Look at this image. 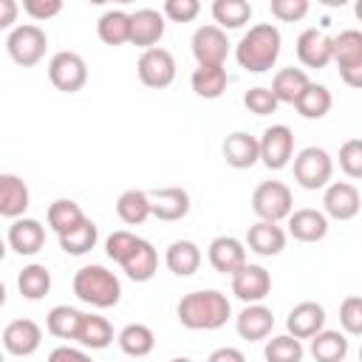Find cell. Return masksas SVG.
<instances>
[{"label": "cell", "instance_id": "1", "mask_svg": "<svg viewBox=\"0 0 362 362\" xmlns=\"http://www.w3.org/2000/svg\"><path fill=\"white\" fill-rule=\"evenodd\" d=\"M175 314H178V322L189 331H215V328L226 325V320L232 317V305L223 291L201 288V291L184 294L178 300Z\"/></svg>", "mask_w": 362, "mask_h": 362}, {"label": "cell", "instance_id": "2", "mask_svg": "<svg viewBox=\"0 0 362 362\" xmlns=\"http://www.w3.org/2000/svg\"><path fill=\"white\" fill-rule=\"evenodd\" d=\"M280 45H283L280 28L274 23H257L238 40L235 59L249 74H266L269 68H274L280 57Z\"/></svg>", "mask_w": 362, "mask_h": 362}, {"label": "cell", "instance_id": "3", "mask_svg": "<svg viewBox=\"0 0 362 362\" xmlns=\"http://www.w3.org/2000/svg\"><path fill=\"white\" fill-rule=\"evenodd\" d=\"M74 294L93 308H113L122 300V283L110 269L90 263L74 274Z\"/></svg>", "mask_w": 362, "mask_h": 362}, {"label": "cell", "instance_id": "4", "mask_svg": "<svg viewBox=\"0 0 362 362\" xmlns=\"http://www.w3.org/2000/svg\"><path fill=\"white\" fill-rule=\"evenodd\" d=\"M252 209L260 221H269V223L288 221V215L294 212L291 189L283 181H263L252 192Z\"/></svg>", "mask_w": 362, "mask_h": 362}, {"label": "cell", "instance_id": "5", "mask_svg": "<svg viewBox=\"0 0 362 362\" xmlns=\"http://www.w3.org/2000/svg\"><path fill=\"white\" fill-rule=\"evenodd\" d=\"M334 62L348 88L362 90V31L345 28L334 37Z\"/></svg>", "mask_w": 362, "mask_h": 362}, {"label": "cell", "instance_id": "6", "mask_svg": "<svg viewBox=\"0 0 362 362\" xmlns=\"http://www.w3.org/2000/svg\"><path fill=\"white\" fill-rule=\"evenodd\" d=\"M45 48H48V37L45 31L37 25V23H25V25H17L8 31L6 37V51L8 57L23 65V68H31L37 65L42 57H45Z\"/></svg>", "mask_w": 362, "mask_h": 362}, {"label": "cell", "instance_id": "7", "mask_svg": "<svg viewBox=\"0 0 362 362\" xmlns=\"http://www.w3.org/2000/svg\"><path fill=\"white\" fill-rule=\"evenodd\" d=\"M334 161L322 147H305L294 156V181L303 189H322L331 184Z\"/></svg>", "mask_w": 362, "mask_h": 362}, {"label": "cell", "instance_id": "8", "mask_svg": "<svg viewBox=\"0 0 362 362\" xmlns=\"http://www.w3.org/2000/svg\"><path fill=\"white\" fill-rule=\"evenodd\" d=\"M48 79L62 93H76L88 82V65L76 51H57L48 62Z\"/></svg>", "mask_w": 362, "mask_h": 362}, {"label": "cell", "instance_id": "9", "mask_svg": "<svg viewBox=\"0 0 362 362\" xmlns=\"http://www.w3.org/2000/svg\"><path fill=\"white\" fill-rule=\"evenodd\" d=\"M139 79L141 85L153 88V90H161V88H170L173 79H175V57L167 51V48H150L139 57Z\"/></svg>", "mask_w": 362, "mask_h": 362}, {"label": "cell", "instance_id": "10", "mask_svg": "<svg viewBox=\"0 0 362 362\" xmlns=\"http://www.w3.org/2000/svg\"><path fill=\"white\" fill-rule=\"evenodd\" d=\"M192 57L198 59V65H223L229 57L232 42L226 40V31L218 25H201L192 34Z\"/></svg>", "mask_w": 362, "mask_h": 362}, {"label": "cell", "instance_id": "11", "mask_svg": "<svg viewBox=\"0 0 362 362\" xmlns=\"http://www.w3.org/2000/svg\"><path fill=\"white\" fill-rule=\"evenodd\" d=\"M294 156V133L286 124H272L260 136V161L269 170H283Z\"/></svg>", "mask_w": 362, "mask_h": 362}, {"label": "cell", "instance_id": "12", "mask_svg": "<svg viewBox=\"0 0 362 362\" xmlns=\"http://www.w3.org/2000/svg\"><path fill=\"white\" fill-rule=\"evenodd\" d=\"M272 291V274L260 266V263H246L243 269H238L232 274V294L238 300H243L246 305L252 303H263Z\"/></svg>", "mask_w": 362, "mask_h": 362}, {"label": "cell", "instance_id": "13", "mask_svg": "<svg viewBox=\"0 0 362 362\" xmlns=\"http://www.w3.org/2000/svg\"><path fill=\"white\" fill-rule=\"evenodd\" d=\"M322 209L328 218L334 221H351L359 215L362 209V198H359V189L348 181H331L322 192Z\"/></svg>", "mask_w": 362, "mask_h": 362}, {"label": "cell", "instance_id": "14", "mask_svg": "<svg viewBox=\"0 0 362 362\" xmlns=\"http://www.w3.org/2000/svg\"><path fill=\"white\" fill-rule=\"evenodd\" d=\"M40 342H42V328L28 317L11 320L3 328V348L11 356H31L40 348Z\"/></svg>", "mask_w": 362, "mask_h": 362}, {"label": "cell", "instance_id": "15", "mask_svg": "<svg viewBox=\"0 0 362 362\" xmlns=\"http://www.w3.org/2000/svg\"><path fill=\"white\" fill-rule=\"evenodd\" d=\"M297 59L305 68H325L328 62H334V37L317 28H305L297 37Z\"/></svg>", "mask_w": 362, "mask_h": 362}, {"label": "cell", "instance_id": "16", "mask_svg": "<svg viewBox=\"0 0 362 362\" xmlns=\"http://www.w3.org/2000/svg\"><path fill=\"white\" fill-rule=\"evenodd\" d=\"M209 263L215 272L221 274H235L238 269L246 266V246L243 240H238L235 235H218L212 243H209Z\"/></svg>", "mask_w": 362, "mask_h": 362}, {"label": "cell", "instance_id": "17", "mask_svg": "<svg viewBox=\"0 0 362 362\" xmlns=\"http://www.w3.org/2000/svg\"><path fill=\"white\" fill-rule=\"evenodd\" d=\"M286 328L297 339H311L325 328V308L320 303H314V300H303L288 311Z\"/></svg>", "mask_w": 362, "mask_h": 362}, {"label": "cell", "instance_id": "18", "mask_svg": "<svg viewBox=\"0 0 362 362\" xmlns=\"http://www.w3.org/2000/svg\"><path fill=\"white\" fill-rule=\"evenodd\" d=\"M28 206H31V192L25 181L14 173H3L0 175V215L8 221H17L25 215Z\"/></svg>", "mask_w": 362, "mask_h": 362}, {"label": "cell", "instance_id": "19", "mask_svg": "<svg viewBox=\"0 0 362 362\" xmlns=\"http://www.w3.org/2000/svg\"><path fill=\"white\" fill-rule=\"evenodd\" d=\"M223 158L229 167L235 170H249L260 161V139L243 133V130H235L223 139Z\"/></svg>", "mask_w": 362, "mask_h": 362}, {"label": "cell", "instance_id": "20", "mask_svg": "<svg viewBox=\"0 0 362 362\" xmlns=\"http://www.w3.org/2000/svg\"><path fill=\"white\" fill-rule=\"evenodd\" d=\"M288 235L303 243H317L328 235V215L320 209H311V206L294 209L288 215Z\"/></svg>", "mask_w": 362, "mask_h": 362}, {"label": "cell", "instance_id": "21", "mask_svg": "<svg viewBox=\"0 0 362 362\" xmlns=\"http://www.w3.org/2000/svg\"><path fill=\"white\" fill-rule=\"evenodd\" d=\"M8 246L17 255H25V257L37 255L45 246V226L37 218H17V221H11V226H8Z\"/></svg>", "mask_w": 362, "mask_h": 362}, {"label": "cell", "instance_id": "22", "mask_svg": "<svg viewBox=\"0 0 362 362\" xmlns=\"http://www.w3.org/2000/svg\"><path fill=\"white\" fill-rule=\"evenodd\" d=\"M133 20V28H130V42L150 51L156 48V42L164 37V11H156V8H139L130 14Z\"/></svg>", "mask_w": 362, "mask_h": 362}, {"label": "cell", "instance_id": "23", "mask_svg": "<svg viewBox=\"0 0 362 362\" xmlns=\"http://www.w3.org/2000/svg\"><path fill=\"white\" fill-rule=\"evenodd\" d=\"M235 328H238V334H240L243 339L260 342V339H266V337L272 334V328H274V314H272V308H266L263 303H252V305H246V308L235 317Z\"/></svg>", "mask_w": 362, "mask_h": 362}, {"label": "cell", "instance_id": "24", "mask_svg": "<svg viewBox=\"0 0 362 362\" xmlns=\"http://www.w3.org/2000/svg\"><path fill=\"white\" fill-rule=\"evenodd\" d=\"M153 218L158 221H181L189 212V192L184 187H164L150 192Z\"/></svg>", "mask_w": 362, "mask_h": 362}, {"label": "cell", "instance_id": "25", "mask_svg": "<svg viewBox=\"0 0 362 362\" xmlns=\"http://www.w3.org/2000/svg\"><path fill=\"white\" fill-rule=\"evenodd\" d=\"M246 246L260 255V257H274L286 249V232L277 226V223H269V221H257L249 226L246 232Z\"/></svg>", "mask_w": 362, "mask_h": 362}, {"label": "cell", "instance_id": "26", "mask_svg": "<svg viewBox=\"0 0 362 362\" xmlns=\"http://www.w3.org/2000/svg\"><path fill=\"white\" fill-rule=\"evenodd\" d=\"M122 269H124V274H127L133 283H147V280H153V274H156V269H158V252L153 249L150 240L139 238V243L133 246V252L124 257Z\"/></svg>", "mask_w": 362, "mask_h": 362}, {"label": "cell", "instance_id": "27", "mask_svg": "<svg viewBox=\"0 0 362 362\" xmlns=\"http://www.w3.org/2000/svg\"><path fill=\"white\" fill-rule=\"evenodd\" d=\"M311 79L303 68H280L272 79V93L277 96V102H286V105H297L300 96L308 90Z\"/></svg>", "mask_w": 362, "mask_h": 362}, {"label": "cell", "instance_id": "28", "mask_svg": "<svg viewBox=\"0 0 362 362\" xmlns=\"http://www.w3.org/2000/svg\"><path fill=\"white\" fill-rule=\"evenodd\" d=\"M164 263H167V269H170L175 277H189V274H195L198 266H201V249H198V243H192V240H173V243L167 246Z\"/></svg>", "mask_w": 362, "mask_h": 362}, {"label": "cell", "instance_id": "29", "mask_svg": "<svg viewBox=\"0 0 362 362\" xmlns=\"http://www.w3.org/2000/svg\"><path fill=\"white\" fill-rule=\"evenodd\" d=\"M116 215L127 223V226H141L150 215H153V206H150V192L147 189H124L116 201Z\"/></svg>", "mask_w": 362, "mask_h": 362}, {"label": "cell", "instance_id": "30", "mask_svg": "<svg viewBox=\"0 0 362 362\" xmlns=\"http://www.w3.org/2000/svg\"><path fill=\"white\" fill-rule=\"evenodd\" d=\"M130 28H133V20L122 8L105 11L99 17V23H96V34H99V40L105 45H124V42H130Z\"/></svg>", "mask_w": 362, "mask_h": 362}, {"label": "cell", "instance_id": "31", "mask_svg": "<svg viewBox=\"0 0 362 362\" xmlns=\"http://www.w3.org/2000/svg\"><path fill=\"white\" fill-rule=\"evenodd\" d=\"M116 339H119L122 354H127V356H133V359H144V356L156 348V334H153L144 322H130V325H124Z\"/></svg>", "mask_w": 362, "mask_h": 362}, {"label": "cell", "instance_id": "32", "mask_svg": "<svg viewBox=\"0 0 362 362\" xmlns=\"http://www.w3.org/2000/svg\"><path fill=\"white\" fill-rule=\"evenodd\" d=\"M311 356H314V362H345V356H348L345 334L322 328L317 337H311Z\"/></svg>", "mask_w": 362, "mask_h": 362}, {"label": "cell", "instance_id": "33", "mask_svg": "<svg viewBox=\"0 0 362 362\" xmlns=\"http://www.w3.org/2000/svg\"><path fill=\"white\" fill-rule=\"evenodd\" d=\"M192 82V90L201 96V99H218L223 90H226V68L223 65H198L189 76Z\"/></svg>", "mask_w": 362, "mask_h": 362}, {"label": "cell", "instance_id": "34", "mask_svg": "<svg viewBox=\"0 0 362 362\" xmlns=\"http://www.w3.org/2000/svg\"><path fill=\"white\" fill-rule=\"evenodd\" d=\"M82 317H85V311H79L74 305H54L45 317V328L57 339H76Z\"/></svg>", "mask_w": 362, "mask_h": 362}, {"label": "cell", "instance_id": "35", "mask_svg": "<svg viewBox=\"0 0 362 362\" xmlns=\"http://www.w3.org/2000/svg\"><path fill=\"white\" fill-rule=\"evenodd\" d=\"M76 342L82 348L102 351V348H107L113 342V325L99 314H85L82 325H79V334H76Z\"/></svg>", "mask_w": 362, "mask_h": 362}, {"label": "cell", "instance_id": "36", "mask_svg": "<svg viewBox=\"0 0 362 362\" xmlns=\"http://www.w3.org/2000/svg\"><path fill=\"white\" fill-rule=\"evenodd\" d=\"M45 218H48V226H51V229L57 232V238H59V235L76 229V226L85 221V212L79 209L76 201H71V198H57V201L48 206Z\"/></svg>", "mask_w": 362, "mask_h": 362}, {"label": "cell", "instance_id": "37", "mask_svg": "<svg viewBox=\"0 0 362 362\" xmlns=\"http://www.w3.org/2000/svg\"><path fill=\"white\" fill-rule=\"evenodd\" d=\"M17 288L25 300H42L51 291V272L42 263H28L17 274Z\"/></svg>", "mask_w": 362, "mask_h": 362}, {"label": "cell", "instance_id": "38", "mask_svg": "<svg viewBox=\"0 0 362 362\" xmlns=\"http://www.w3.org/2000/svg\"><path fill=\"white\" fill-rule=\"evenodd\" d=\"M96 240H99V229H96V223L90 218H85L76 229L59 235V249L65 255H88L96 246Z\"/></svg>", "mask_w": 362, "mask_h": 362}, {"label": "cell", "instance_id": "39", "mask_svg": "<svg viewBox=\"0 0 362 362\" xmlns=\"http://www.w3.org/2000/svg\"><path fill=\"white\" fill-rule=\"evenodd\" d=\"M212 17H215L218 28H240L252 20V6L246 0H215Z\"/></svg>", "mask_w": 362, "mask_h": 362}, {"label": "cell", "instance_id": "40", "mask_svg": "<svg viewBox=\"0 0 362 362\" xmlns=\"http://www.w3.org/2000/svg\"><path fill=\"white\" fill-rule=\"evenodd\" d=\"M331 105H334L331 90H328L325 85L311 82L308 90L300 96V102H297L294 107H297V113H300L303 119H322V116L331 110Z\"/></svg>", "mask_w": 362, "mask_h": 362}, {"label": "cell", "instance_id": "41", "mask_svg": "<svg viewBox=\"0 0 362 362\" xmlns=\"http://www.w3.org/2000/svg\"><path fill=\"white\" fill-rule=\"evenodd\" d=\"M303 342L291 334H280V337H272L263 348V356L266 362H303Z\"/></svg>", "mask_w": 362, "mask_h": 362}, {"label": "cell", "instance_id": "42", "mask_svg": "<svg viewBox=\"0 0 362 362\" xmlns=\"http://www.w3.org/2000/svg\"><path fill=\"white\" fill-rule=\"evenodd\" d=\"M339 325L351 337H362V297L351 294L339 305Z\"/></svg>", "mask_w": 362, "mask_h": 362}, {"label": "cell", "instance_id": "43", "mask_svg": "<svg viewBox=\"0 0 362 362\" xmlns=\"http://www.w3.org/2000/svg\"><path fill=\"white\" fill-rule=\"evenodd\" d=\"M243 105H246V110L249 113H255V116H269V113H274L277 110V96L272 93V88H249L246 93H243Z\"/></svg>", "mask_w": 362, "mask_h": 362}, {"label": "cell", "instance_id": "44", "mask_svg": "<svg viewBox=\"0 0 362 362\" xmlns=\"http://www.w3.org/2000/svg\"><path fill=\"white\" fill-rule=\"evenodd\" d=\"M339 170L348 178H362V139H348L339 147Z\"/></svg>", "mask_w": 362, "mask_h": 362}, {"label": "cell", "instance_id": "45", "mask_svg": "<svg viewBox=\"0 0 362 362\" xmlns=\"http://www.w3.org/2000/svg\"><path fill=\"white\" fill-rule=\"evenodd\" d=\"M136 243H139V235H133V232H127V229H119V232H113V235L105 240V252H107L110 260H116V263L122 266L124 257L133 252Z\"/></svg>", "mask_w": 362, "mask_h": 362}, {"label": "cell", "instance_id": "46", "mask_svg": "<svg viewBox=\"0 0 362 362\" xmlns=\"http://www.w3.org/2000/svg\"><path fill=\"white\" fill-rule=\"evenodd\" d=\"M272 17H277L280 23H297L308 14V0H272L269 3Z\"/></svg>", "mask_w": 362, "mask_h": 362}, {"label": "cell", "instance_id": "47", "mask_svg": "<svg viewBox=\"0 0 362 362\" xmlns=\"http://www.w3.org/2000/svg\"><path fill=\"white\" fill-rule=\"evenodd\" d=\"M201 11L198 0H167L164 3V17H170L173 23H192Z\"/></svg>", "mask_w": 362, "mask_h": 362}, {"label": "cell", "instance_id": "48", "mask_svg": "<svg viewBox=\"0 0 362 362\" xmlns=\"http://www.w3.org/2000/svg\"><path fill=\"white\" fill-rule=\"evenodd\" d=\"M23 11L31 20H51V17H57L62 11V3L59 0H25Z\"/></svg>", "mask_w": 362, "mask_h": 362}, {"label": "cell", "instance_id": "49", "mask_svg": "<svg viewBox=\"0 0 362 362\" xmlns=\"http://www.w3.org/2000/svg\"><path fill=\"white\" fill-rule=\"evenodd\" d=\"M48 362H93L85 351H79V348H71V345H59V348H54L51 354H48Z\"/></svg>", "mask_w": 362, "mask_h": 362}, {"label": "cell", "instance_id": "50", "mask_svg": "<svg viewBox=\"0 0 362 362\" xmlns=\"http://www.w3.org/2000/svg\"><path fill=\"white\" fill-rule=\"evenodd\" d=\"M206 362H246V356H243V351H240V348L223 345V348H215V351L209 354V359H206Z\"/></svg>", "mask_w": 362, "mask_h": 362}, {"label": "cell", "instance_id": "51", "mask_svg": "<svg viewBox=\"0 0 362 362\" xmlns=\"http://www.w3.org/2000/svg\"><path fill=\"white\" fill-rule=\"evenodd\" d=\"M17 17V3L14 0H0V28H8Z\"/></svg>", "mask_w": 362, "mask_h": 362}, {"label": "cell", "instance_id": "52", "mask_svg": "<svg viewBox=\"0 0 362 362\" xmlns=\"http://www.w3.org/2000/svg\"><path fill=\"white\" fill-rule=\"evenodd\" d=\"M354 14H356V20L362 23V0H356V6H354Z\"/></svg>", "mask_w": 362, "mask_h": 362}, {"label": "cell", "instance_id": "53", "mask_svg": "<svg viewBox=\"0 0 362 362\" xmlns=\"http://www.w3.org/2000/svg\"><path fill=\"white\" fill-rule=\"evenodd\" d=\"M170 362H192L189 356H175V359H170Z\"/></svg>", "mask_w": 362, "mask_h": 362}, {"label": "cell", "instance_id": "54", "mask_svg": "<svg viewBox=\"0 0 362 362\" xmlns=\"http://www.w3.org/2000/svg\"><path fill=\"white\" fill-rule=\"evenodd\" d=\"M359 362H362V345H359Z\"/></svg>", "mask_w": 362, "mask_h": 362}, {"label": "cell", "instance_id": "55", "mask_svg": "<svg viewBox=\"0 0 362 362\" xmlns=\"http://www.w3.org/2000/svg\"><path fill=\"white\" fill-rule=\"evenodd\" d=\"M136 362H139V359H136Z\"/></svg>", "mask_w": 362, "mask_h": 362}]
</instances>
